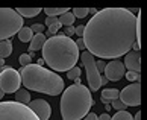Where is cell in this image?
I'll list each match as a JSON object with an SVG mask.
<instances>
[{
  "label": "cell",
  "mask_w": 147,
  "mask_h": 120,
  "mask_svg": "<svg viewBox=\"0 0 147 120\" xmlns=\"http://www.w3.org/2000/svg\"><path fill=\"white\" fill-rule=\"evenodd\" d=\"M15 11H17V14L20 15L21 18H23V17L30 18V17H36L42 9L41 8H17Z\"/></svg>",
  "instance_id": "5bb4252c"
},
{
  "label": "cell",
  "mask_w": 147,
  "mask_h": 120,
  "mask_svg": "<svg viewBox=\"0 0 147 120\" xmlns=\"http://www.w3.org/2000/svg\"><path fill=\"white\" fill-rule=\"evenodd\" d=\"M74 43H76V46H78L79 50H85V44H84V40H82V38H79V40L74 41Z\"/></svg>",
  "instance_id": "836d02e7"
},
{
  "label": "cell",
  "mask_w": 147,
  "mask_h": 120,
  "mask_svg": "<svg viewBox=\"0 0 147 120\" xmlns=\"http://www.w3.org/2000/svg\"><path fill=\"white\" fill-rule=\"evenodd\" d=\"M56 23H59L58 17H47V18H46V26H47V28H49V26L56 24Z\"/></svg>",
  "instance_id": "83f0119b"
},
{
  "label": "cell",
  "mask_w": 147,
  "mask_h": 120,
  "mask_svg": "<svg viewBox=\"0 0 147 120\" xmlns=\"http://www.w3.org/2000/svg\"><path fill=\"white\" fill-rule=\"evenodd\" d=\"M30 31H32V34H42V31H44V24H32L30 26Z\"/></svg>",
  "instance_id": "4316f807"
},
{
  "label": "cell",
  "mask_w": 147,
  "mask_h": 120,
  "mask_svg": "<svg viewBox=\"0 0 147 120\" xmlns=\"http://www.w3.org/2000/svg\"><path fill=\"white\" fill-rule=\"evenodd\" d=\"M123 65H124V68H127V72L140 73V70H141V55H140V52H137V50L127 52Z\"/></svg>",
  "instance_id": "7c38bea8"
},
{
  "label": "cell",
  "mask_w": 147,
  "mask_h": 120,
  "mask_svg": "<svg viewBox=\"0 0 147 120\" xmlns=\"http://www.w3.org/2000/svg\"><path fill=\"white\" fill-rule=\"evenodd\" d=\"M3 96H5V93L2 91V88H0V99H2V97H3Z\"/></svg>",
  "instance_id": "8d00e7d4"
},
{
  "label": "cell",
  "mask_w": 147,
  "mask_h": 120,
  "mask_svg": "<svg viewBox=\"0 0 147 120\" xmlns=\"http://www.w3.org/2000/svg\"><path fill=\"white\" fill-rule=\"evenodd\" d=\"M15 102L23 103V105H28V103L30 102V94H29V91L24 90V88H20V90L17 91V94H15Z\"/></svg>",
  "instance_id": "2e32d148"
},
{
  "label": "cell",
  "mask_w": 147,
  "mask_h": 120,
  "mask_svg": "<svg viewBox=\"0 0 147 120\" xmlns=\"http://www.w3.org/2000/svg\"><path fill=\"white\" fill-rule=\"evenodd\" d=\"M105 78L108 81H112V82H117V81H120L124 76V73H126V68H124V65L121 61H118V59H112V61H109L106 64L105 67Z\"/></svg>",
  "instance_id": "30bf717a"
},
{
  "label": "cell",
  "mask_w": 147,
  "mask_h": 120,
  "mask_svg": "<svg viewBox=\"0 0 147 120\" xmlns=\"http://www.w3.org/2000/svg\"><path fill=\"white\" fill-rule=\"evenodd\" d=\"M0 120H40L32 113L28 105L15 100L0 102Z\"/></svg>",
  "instance_id": "8992f818"
},
{
  "label": "cell",
  "mask_w": 147,
  "mask_h": 120,
  "mask_svg": "<svg viewBox=\"0 0 147 120\" xmlns=\"http://www.w3.org/2000/svg\"><path fill=\"white\" fill-rule=\"evenodd\" d=\"M20 78L28 90L40 91L44 94L58 96L64 91V79L58 73L44 68L38 64H29L20 68Z\"/></svg>",
  "instance_id": "3957f363"
},
{
  "label": "cell",
  "mask_w": 147,
  "mask_h": 120,
  "mask_svg": "<svg viewBox=\"0 0 147 120\" xmlns=\"http://www.w3.org/2000/svg\"><path fill=\"white\" fill-rule=\"evenodd\" d=\"M96 67H97V70H99V73H100V72H103V70H105L106 62H105V61H97V62H96Z\"/></svg>",
  "instance_id": "d6a6232c"
},
{
  "label": "cell",
  "mask_w": 147,
  "mask_h": 120,
  "mask_svg": "<svg viewBox=\"0 0 147 120\" xmlns=\"http://www.w3.org/2000/svg\"><path fill=\"white\" fill-rule=\"evenodd\" d=\"M84 32H85V26H84V24H80V26H78V28H74V35H79L80 38L84 37Z\"/></svg>",
  "instance_id": "f546056e"
},
{
  "label": "cell",
  "mask_w": 147,
  "mask_h": 120,
  "mask_svg": "<svg viewBox=\"0 0 147 120\" xmlns=\"http://www.w3.org/2000/svg\"><path fill=\"white\" fill-rule=\"evenodd\" d=\"M9 55H12V43H11V40L0 41V58L5 59Z\"/></svg>",
  "instance_id": "9a60e30c"
},
{
  "label": "cell",
  "mask_w": 147,
  "mask_h": 120,
  "mask_svg": "<svg viewBox=\"0 0 147 120\" xmlns=\"http://www.w3.org/2000/svg\"><path fill=\"white\" fill-rule=\"evenodd\" d=\"M71 14L74 15V18H85L90 14V8H74Z\"/></svg>",
  "instance_id": "44dd1931"
},
{
  "label": "cell",
  "mask_w": 147,
  "mask_h": 120,
  "mask_svg": "<svg viewBox=\"0 0 147 120\" xmlns=\"http://www.w3.org/2000/svg\"><path fill=\"white\" fill-rule=\"evenodd\" d=\"M70 8H46V9H42L46 12L47 17H59V15H62L65 14L68 11Z\"/></svg>",
  "instance_id": "ffe728a7"
},
{
  "label": "cell",
  "mask_w": 147,
  "mask_h": 120,
  "mask_svg": "<svg viewBox=\"0 0 147 120\" xmlns=\"http://www.w3.org/2000/svg\"><path fill=\"white\" fill-rule=\"evenodd\" d=\"M80 70L79 67H73V68H70L68 72H67V76H68V79H71V81H74V79H78L79 76H80Z\"/></svg>",
  "instance_id": "603a6c76"
},
{
  "label": "cell",
  "mask_w": 147,
  "mask_h": 120,
  "mask_svg": "<svg viewBox=\"0 0 147 120\" xmlns=\"http://www.w3.org/2000/svg\"><path fill=\"white\" fill-rule=\"evenodd\" d=\"M18 61H20V64H21V67H26V65L32 64V58L28 55V53H23V55H20Z\"/></svg>",
  "instance_id": "d4e9b609"
},
{
  "label": "cell",
  "mask_w": 147,
  "mask_h": 120,
  "mask_svg": "<svg viewBox=\"0 0 147 120\" xmlns=\"http://www.w3.org/2000/svg\"><path fill=\"white\" fill-rule=\"evenodd\" d=\"M111 108H115L117 111H126V105H124V103L120 100V99H115V100H112L111 102Z\"/></svg>",
  "instance_id": "cb8c5ba5"
},
{
  "label": "cell",
  "mask_w": 147,
  "mask_h": 120,
  "mask_svg": "<svg viewBox=\"0 0 147 120\" xmlns=\"http://www.w3.org/2000/svg\"><path fill=\"white\" fill-rule=\"evenodd\" d=\"M126 75V78H127V81H130V82H140V73H135V72H126L124 73Z\"/></svg>",
  "instance_id": "484cf974"
},
{
  "label": "cell",
  "mask_w": 147,
  "mask_h": 120,
  "mask_svg": "<svg viewBox=\"0 0 147 120\" xmlns=\"http://www.w3.org/2000/svg\"><path fill=\"white\" fill-rule=\"evenodd\" d=\"M84 120H99V116H97L96 113H88V114L84 117Z\"/></svg>",
  "instance_id": "1f68e13d"
},
{
  "label": "cell",
  "mask_w": 147,
  "mask_h": 120,
  "mask_svg": "<svg viewBox=\"0 0 147 120\" xmlns=\"http://www.w3.org/2000/svg\"><path fill=\"white\" fill-rule=\"evenodd\" d=\"M0 65H5V59H2V58H0Z\"/></svg>",
  "instance_id": "74e56055"
},
{
  "label": "cell",
  "mask_w": 147,
  "mask_h": 120,
  "mask_svg": "<svg viewBox=\"0 0 147 120\" xmlns=\"http://www.w3.org/2000/svg\"><path fill=\"white\" fill-rule=\"evenodd\" d=\"M111 120H134V116L127 111H117V114L111 117Z\"/></svg>",
  "instance_id": "7402d4cb"
},
{
  "label": "cell",
  "mask_w": 147,
  "mask_h": 120,
  "mask_svg": "<svg viewBox=\"0 0 147 120\" xmlns=\"http://www.w3.org/2000/svg\"><path fill=\"white\" fill-rule=\"evenodd\" d=\"M18 40L21 41V43H28V41H30L32 40V37H34V34H32V31H30V28H28V26H23L20 31H18Z\"/></svg>",
  "instance_id": "ac0fdd59"
},
{
  "label": "cell",
  "mask_w": 147,
  "mask_h": 120,
  "mask_svg": "<svg viewBox=\"0 0 147 120\" xmlns=\"http://www.w3.org/2000/svg\"><path fill=\"white\" fill-rule=\"evenodd\" d=\"M28 108L35 114V116L40 119V120H49L52 114V108L50 105L44 100V99H35V100H30L28 103Z\"/></svg>",
  "instance_id": "8fae6325"
},
{
  "label": "cell",
  "mask_w": 147,
  "mask_h": 120,
  "mask_svg": "<svg viewBox=\"0 0 147 120\" xmlns=\"http://www.w3.org/2000/svg\"><path fill=\"white\" fill-rule=\"evenodd\" d=\"M58 20H59V23H61V24L65 26V28H68V26H73V23H74L76 18H74V15L71 14V11H67L65 14L59 15Z\"/></svg>",
  "instance_id": "e0dca14e"
},
{
  "label": "cell",
  "mask_w": 147,
  "mask_h": 120,
  "mask_svg": "<svg viewBox=\"0 0 147 120\" xmlns=\"http://www.w3.org/2000/svg\"><path fill=\"white\" fill-rule=\"evenodd\" d=\"M79 58H80V61H82L84 67L86 70V79H88V84H90V90L97 91L102 87V76H100L99 70L96 67L94 56H92L90 52L84 50V53Z\"/></svg>",
  "instance_id": "52a82bcc"
},
{
  "label": "cell",
  "mask_w": 147,
  "mask_h": 120,
  "mask_svg": "<svg viewBox=\"0 0 147 120\" xmlns=\"http://www.w3.org/2000/svg\"><path fill=\"white\" fill-rule=\"evenodd\" d=\"M118 94H120V91L117 88H106V90L102 91V97H103V99H106V100H109V103L112 100L118 99Z\"/></svg>",
  "instance_id": "d6986e66"
},
{
  "label": "cell",
  "mask_w": 147,
  "mask_h": 120,
  "mask_svg": "<svg viewBox=\"0 0 147 120\" xmlns=\"http://www.w3.org/2000/svg\"><path fill=\"white\" fill-rule=\"evenodd\" d=\"M118 99L121 100L126 106H138L141 103V84L135 82L120 91Z\"/></svg>",
  "instance_id": "9c48e42d"
},
{
  "label": "cell",
  "mask_w": 147,
  "mask_h": 120,
  "mask_svg": "<svg viewBox=\"0 0 147 120\" xmlns=\"http://www.w3.org/2000/svg\"><path fill=\"white\" fill-rule=\"evenodd\" d=\"M65 37H68V38H71L73 35H74V28L73 26H68V28H65Z\"/></svg>",
  "instance_id": "4dcf8cb0"
},
{
  "label": "cell",
  "mask_w": 147,
  "mask_h": 120,
  "mask_svg": "<svg viewBox=\"0 0 147 120\" xmlns=\"http://www.w3.org/2000/svg\"><path fill=\"white\" fill-rule=\"evenodd\" d=\"M46 40H47V38H46L44 34H36V35H34V37H32V40H30V46H29L30 52L41 50L42 46H44V43H46Z\"/></svg>",
  "instance_id": "4fadbf2b"
},
{
  "label": "cell",
  "mask_w": 147,
  "mask_h": 120,
  "mask_svg": "<svg viewBox=\"0 0 147 120\" xmlns=\"http://www.w3.org/2000/svg\"><path fill=\"white\" fill-rule=\"evenodd\" d=\"M99 120H111V116L108 113H103V114L99 116Z\"/></svg>",
  "instance_id": "e575fe53"
},
{
  "label": "cell",
  "mask_w": 147,
  "mask_h": 120,
  "mask_svg": "<svg viewBox=\"0 0 147 120\" xmlns=\"http://www.w3.org/2000/svg\"><path fill=\"white\" fill-rule=\"evenodd\" d=\"M21 85L18 70L12 67H5L0 72V88L3 93H17Z\"/></svg>",
  "instance_id": "ba28073f"
},
{
  "label": "cell",
  "mask_w": 147,
  "mask_h": 120,
  "mask_svg": "<svg viewBox=\"0 0 147 120\" xmlns=\"http://www.w3.org/2000/svg\"><path fill=\"white\" fill-rule=\"evenodd\" d=\"M134 120H141V113L138 111L137 114H135V117H134Z\"/></svg>",
  "instance_id": "d590c367"
},
{
  "label": "cell",
  "mask_w": 147,
  "mask_h": 120,
  "mask_svg": "<svg viewBox=\"0 0 147 120\" xmlns=\"http://www.w3.org/2000/svg\"><path fill=\"white\" fill-rule=\"evenodd\" d=\"M42 61L52 70L56 72H68L76 67L79 59V49L71 38L65 35H53L46 40L42 46Z\"/></svg>",
  "instance_id": "7a4b0ae2"
},
{
  "label": "cell",
  "mask_w": 147,
  "mask_h": 120,
  "mask_svg": "<svg viewBox=\"0 0 147 120\" xmlns=\"http://www.w3.org/2000/svg\"><path fill=\"white\" fill-rule=\"evenodd\" d=\"M59 29H61V23H56V24H53V26H49V34L55 35Z\"/></svg>",
  "instance_id": "f1b7e54d"
},
{
  "label": "cell",
  "mask_w": 147,
  "mask_h": 120,
  "mask_svg": "<svg viewBox=\"0 0 147 120\" xmlns=\"http://www.w3.org/2000/svg\"><path fill=\"white\" fill-rule=\"evenodd\" d=\"M23 28V18L15 9L0 8V41L9 40Z\"/></svg>",
  "instance_id": "5b68a950"
},
{
  "label": "cell",
  "mask_w": 147,
  "mask_h": 120,
  "mask_svg": "<svg viewBox=\"0 0 147 120\" xmlns=\"http://www.w3.org/2000/svg\"><path fill=\"white\" fill-rule=\"evenodd\" d=\"M92 103L91 91L85 85H70L65 88L61 96V110L62 120H80L90 113Z\"/></svg>",
  "instance_id": "277c9868"
},
{
  "label": "cell",
  "mask_w": 147,
  "mask_h": 120,
  "mask_svg": "<svg viewBox=\"0 0 147 120\" xmlns=\"http://www.w3.org/2000/svg\"><path fill=\"white\" fill-rule=\"evenodd\" d=\"M86 52L103 59L120 58L130 50L140 52L137 43V15L130 9L106 8L92 15L84 32Z\"/></svg>",
  "instance_id": "6da1fadb"
}]
</instances>
